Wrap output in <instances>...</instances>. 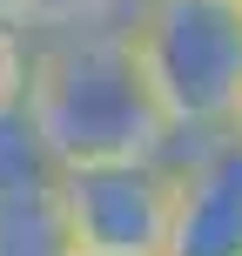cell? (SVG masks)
I'll return each instance as SVG.
<instances>
[{
	"label": "cell",
	"instance_id": "cell-3",
	"mask_svg": "<svg viewBox=\"0 0 242 256\" xmlns=\"http://www.w3.org/2000/svg\"><path fill=\"white\" fill-rule=\"evenodd\" d=\"M74 256H168L175 162H88L54 168Z\"/></svg>",
	"mask_w": 242,
	"mask_h": 256
},
{
	"label": "cell",
	"instance_id": "cell-1",
	"mask_svg": "<svg viewBox=\"0 0 242 256\" xmlns=\"http://www.w3.org/2000/svg\"><path fill=\"white\" fill-rule=\"evenodd\" d=\"M40 148L54 168H88V162H168L162 108L135 68L128 34H47L27 40L20 94Z\"/></svg>",
	"mask_w": 242,
	"mask_h": 256
},
{
	"label": "cell",
	"instance_id": "cell-5",
	"mask_svg": "<svg viewBox=\"0 0 242 256\" xmlns=\"http://www.w3.org/2000/svg\"><path fill=\"white\" fill-rule=\"evenodd\" d=\"M0 256H74L54 176L47 182H20V189H0Z\"/></svg>",
	"mask_w": 242,
	"mask_h": 256
},
{
	"label": "cell",
	"instance_id": "cell-7",
	"mask_svg": "<svg viewBox=\"0 0 242 256\" xmlns=\"http://www.w3.org/2000/svg\"><path fill=\"white\" fill-rule=\"evenodd\" d=\"M229 135H236V142H242V115H236V128H229Z\"/></svg>",
	"mask_w": 242,
	"mask_h": 256
},
{
	"label": "cell",
	"instance_id": "cell-2",
	"mask_svg": "<svg viewBox=\"0 0 242 256\" xmlns=\"http://www.w3.org/2000/svg\"><path fill=\"white\" fill-rule=\"evenodd\" d=\"M128 48L175 142H209L236 128L242 0H148L128 27Z\"/></svg>",
	"mask_w": 242,
	"mask_h": 256
},
{
	"label": "cell",
	"instance_id": "cell-4",
	"mask_svg": "<svg viewBox=\"0 0 242 256\" xmlns=\"http://www.w3.org/2000/svg\"><path fill=\"white\" fill-rule=\"evenodd\" d=\"M175 230L168 256H242V142H175Z\"/></svg>",
	"mask_w": 242,
	"mask_h": 256
},
{
	"label": "cell",
	"instance_id": "cell-6",
	"mask_svg": "<svg viewBox=\"0 0 242 256\" xmlns=\"http://www.w3.org/2000/svg\"><path fill=\"white\" fill-rule=\"evenodd\" d=\"M148 0H13V20L27 40L47 34H128Z\"/></svg>",
	"mask_w": 242,
	"mask_h": 256
}]
</instances>
